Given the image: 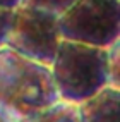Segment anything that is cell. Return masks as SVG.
I'll list each match as a JSON object with an SVG mask.
<instances>
[{"mask_svg":"<svg viewBox=\"0 0 120 122\" xmlns=\"http://www.w3.org/2000/svg\"><path fill=\"white\" fill-rule=\"evenodd\" d=\"M108 48L60 40L50 64L58 98L81 103L108 84Z\"/></svg>","mask_w":120,"mask_h":122,"instance_id":"cell-2","label":"cell"},{"mask_svg":"<svg viewBox=\"0 0 120 122\" xmlns=\"http://www.w3.org/2000/svg\"><path fill=\"white\" fill-rule=\"evenodd\" d=\"M17 122H79L77 105L58 98L50 105L22 115Z\"/></svg>","mask_w":120,"mask_h":122,"instance_id":"cell-6","label":"cell"},{"mask_svg":"<svg viewBox=\"0 0 120 122\" xmlns=\"http://www.w3.org/2000/svg\"><path fill=\"white\" fill-rule=\"evenodd\" d=\"M106 74H108V84L120 88V40L108 46V57H106Z\"/></svg>","mask_w":120,"mask_h":122,"instance_id":"cell-7","label":"cell"},{"mask_svg":"<svg viewBox=\"0 0 120 122\" xmlns=\"http://www.w3.org/2000/svg\"><path fill=\"white\" fill-rule=\"evenodd\" d=\"M74 2H76V0H21L22 5L43 9V10H48V12H52L55 15L63 14Z\"/></svg>","mask_w":120,"mask_h":122,"instance_id":"cell-8","label":"cell"},{"mask_svg":"<svg viewBox=\"0 0 120 122\" xmlns=\"http://www.w3.org/2000/svg\"><path fill=\"white\" fill-rule=\"evenodd\" d=\"M120 88L103 86L93 96L77 103L79 122H118Z\"/></svg>","mask_w":120,"mask_h":122,"instance_id":"cell-5","label":"cell"},{"mask_svg":"<svg viewBox=\"0 0 120 122\" xmlns=\"http://www.w3.org/2000/svg\"><path fill=\"white\" fill-rule=\"evenodd\" d=\"M19 4L21 0H0V7L2 9H10V10H14Z\"/></svg>","mask_w":120,"mask_h":122,"instance_id":"cell-11","label":"cell"},{"mask_svg":"<svg viewBox=\"0 0 120 122\" xmlns=\"http://www.w3.org/2000/svg\"><path fill=\"white\" fill-rule=\"evenodd\" d=\"M62 40L108 48L120 40V0H76L58 15Z\"/></svg>","mask_w":120,"mask_h":122,"instance_id":"cell-3","label":"cell"},{"mask_svg":"<svg viewBox=\"0 0 120 122\" xmlns=\"http://www.w3.org/2000/svg\"><path fill=\"white\" fill-rule=\"evenodd\" d=\"M57 100L50 66L0 45V105L5 110L21 119Z\"/></svg>","mask_w":120,"mask_h":122,"instance_id":"cell-1","label":"cell"},{"mask_svg":"<svg viewBox=\"0 0 120 122\" xmlns=\"http://www.w3.org/2000/svg\"><path fill=\"white\" fill-rule=\"evenodd\" d=\"M17 120H19L17 117L12 115L9 110H5L2 105H0V122H17Z\"/></svg>","mask_w":120,"mask_h":122,"instance_id":"cell-10","label":"cell"},{"mask_svg":"<svg viewBox=\"0 0 120 122\" xmlns=\"http://www.w3.org/2000/svg\"><path fill=\"white\" fill-rule=\"evenodd\" d=\"M60 40L58 15L19 4L12 10L10 28L4 45L28 59L50 66Z\"/></svg>","mask_w":120,"mask_h":122,"instance_id":"cell-4","label":"cell"},{"mask_svg":"<svg viewBox=\"0 0 120 122\" xmlns=\"http://www.w3.org/2000/svg\"><path fill=\"white\" fill-rule=\"evenodd\" d=\"M10 21H12V10L0 7V45H4L5 41L7 31L10 28Z\"/></svg>","mask_w":120,"mask_h":122,"instance_id":"cell-9","label":"cell"}]
</instances>
